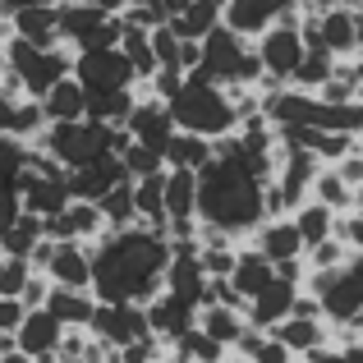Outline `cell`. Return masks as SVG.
Here are the masks:
<instances>
[{"instance_id":"cell-19","label":"cell","mask_w":363,"mask_h":363,"mask_svg":"<svg viewBox=\"0 0 363 363\" xmlns=\"http://www.w3.org/2000/svg\"><path fill=\"white\" fill-rule=\"evenodd\" d=\"M194 327H198V331H207L216 345L230 350L235 340H240V331L248 327V318H244V308H235V303H198Z\"/></svg>"},{"instance_id":"cell-2","label":"cell","mask_w":363,"mask_h":363,"mask_svg":"<svg viewBox=\"0 0 363 363\" xmlns=\"http://www.w3.org/2000/svg\"><path fill=\"white\" fill-rule=\"evenodd\" d=\"M170 120H175V129H194L203 133V138H216V133H230L235 129V111H230V97H225L221 83L203 79L198 69L184 74V83H179V92L166 101Z\"/></svg>"},{"instance_id":"cell-5","label":"cell","mask_w":363,"mask_h":363,"mask_svg":"<svg viewBox=\"0 0 363 363\" xmlns=\"http://www.w3.org/2000/svg\"><path fill=\"white\" fill-rule=\"evenodd\" d=\"M69 74L83 83L88 97H106V92H120V88H133V83H138L116 46H88V51H74V69Z\"/></svg>"},{"instance_id":"cell-17","label":"cell","mask_w":363,"mask_h":363,"mask_svg":"<svg viewBox=\"0 0 363 363\" xmlns=\"http://www.w3.org/2000/svg\"><path fill=\"white\" fill-rule=\"evenodd\" d=\"M299 285L281 281V276H272V281L262 285V290L253 294V299H244V318L253 322V327H272V322H281L285 313H290V299Z\"/></svg>"},{"instance_id":"cell-3","label":"cell","mask_w":363,"mask_h":363,"mask_svg":"<svg viewBox=\"0 0 363 363\" xmlns=\"http://www.w3.org/2000/svg\"><path fill=\"white\" fill-rule=\"evenodd\" d=\"M198 74L221 83V88H230V83H257L262 79V60H257V51H253V37H240L235 28L216 23L212 33H203Z\"/></svg>"},{"instance_id":"cell-32","label":"cell","mask_w":363,"mask_h":363,"mask_svg":"<svg viewBox=\"0 0 363 363\" xmlns=\"http://www.w3.org/2000/svg\"><path fill=\"white\" fill-rule=\"evenodd\" d=\"M46 290H51V276H46V272H28L23 290H18V303H23V308H42Z\"/></svg>"},{"instance_id":"cell-13","label":"cell","mask_w":363,"mask_h":363,"mask_svg":"<svg viewBox=\"0 0 363 363\" xmlns=\"http://www.w3.org/2000/svg\"><path fill=\"white\" fill-rule=\"evenodd\" d=\"M116 179H124V166L116 152H101V157L83 161V166L65 170V184H69V198H101Z\"/></svg>"},{"instance_id":"cell-7","label":"cell","mask_w":363,"mask_h":363,"mask_svg":"<svg viewBox=\"0 0 363 363\" xmlns=\"http://www.w3.org/2000/svg\"><path fill=\"white\" fill-rule=\"evenodd\" d=\"M88 331L106 336L111 345H129V340L147 336L143 303H106V299H97V308H92V318H88Z\"/></svg>"},{"instance_id":"cell-31","label":"cell","mask_w":363,"mask_h":363,"mask_svg":"<svg viewBox=\"0 0 363 363\" xmlns=\"http://www.w3.org/2000/svg\"><path fill=\"white\" fill-rule=\"evenodd\" d=\"M331 230L345 240L350 253H363V207H350V212H336V225Z\"/></svg>"},{"instance_id":"cell-36","label":"cell","mask_w":363,"mask_h":363,"mask_svg":"<svg viewBox=\"0 0 363 363\" xmlns=\"http://www.w3.org/2000/svg\"><path fill=\"white\" fill-rule=\"evenodd\" d=\"M83 5H97V9H106V14H116V9H124V0H83Z\"/></svg>"},{"instance_id":"cell-14","label":"cell","mask_w":363,"mask_h":363,"mask_svg":"<svg viewBox=\"0 0 363 363\" xmlns=\"http://www.w3.org/2000/svg\"><path fill=\"white\" fill-rule=\"evenodd\" d=\"M51 285H69V290H88L92 285V257L83 240H55V253L46 262Z\"/></svg>"},{"instance_id":"cell-12","label":"cell","mask_w":363,"mask_h":363,"mask_svg":"<svg viewBox=\"0 0 363 363\" xmlns=\"http://www.w3.org/2000/svg\"><path fill=\"white\" fill-rule=\"evenodd\" d=\"M267 331H272V336L281 340L294 359H303V354H313V350L331 345V322L327 318H294V313H285V318L272 322Z\"/></svg>"},{"instance_id":"cell-33","label":"cell","mask_w":363,"mask_h":363,"mask_svg":"<svg viewBox=\"0 0 363 363\" xmlns=\"http://www.w3.org/2000/svg\"><path fill=\"white\" fill-rule=\"evenodd\" d=\"M198 60H203V37H179V46H175V65L179 69H198Z\"/></svg>"},{"instance_id":"cell-6","label":"cell","mask_w":363,"mask_h":363,"mask_svg":"<svg viewBox=\"0 0 363 363\" xmlns=\"http://www.w3.org/2000/svg\"><path fill=\"white\" fill-rule=\"evenodd\" d=\"M253 51H257V60H262V69L272 74V79L290 83L294 65H299V55H303V33H299V18H294V14H285V18H276V23H267L262 33L253 37Z\"/></svg>"},{"instance_id":"cell-30","label":"cell","mask_w":363,"mask_h":363,"mask_svg":"<svg viewBox=\"0 0 363 363\" xmlns=\"http://www.w3.org/2000/svg\"><path fill=\"white\" fill-rule=\"evenodd\" d=\"M28 257L23 253H0V294H18L23 290V281H28Z\"/></svg>"},{"instance_id":"cell-15","label":"cell","mask_w":363,"mask_h":363,"mask_svg":"<svg viewBox=\"0 0 363 363\" xmlns=\"http://www.w3.org/2000/svg\"><path fill=\"white\" fill-rule=\"evenodd\" d=\"M194 303L189 299H175L170 290H157L147 303H143V318H147V331L152 336H161V340H170V336H179L184 327H194Z\"/></svg>"},{"instance_id":"cell-23","label":"cell","mask_w":363,"mask_h":363,"mask_svg":"<svg viewBox=\"0 0 363 363\" xmlns=\"http://www.w3.org/2000/svg\"><path fill=\"white\" fill-rule=\"evenodd\" d=\"M37 101H42L46 120H79L83 111H88V92H83V83L74 79V74L55 79V83H51V88H46Z\"/></svg>"},{"instance_id":"cell-16","label":"cell","mask_w":363,"mask_h":363,"mask_svg":"<svg viewBox=\"0 0 363 363\" xmlns=\"http://www.w3.org/2000/svg\"><path fill=\"white\" fill-rule=\"evenodd\" d=\"M5 23H9V33L23 37L28 46H65L60 42V28H55V0H51V5L18 9V14H9Z\"/></svg>"},{"instance_id":"cell-11","label":"cell","mask_w":363,"mask_h":363,"mask_svg":"<svg viewBox=\"0 0 363 363\" xmlns=\"http://www.w3.org/2000/svg\"><path fill=\"white\" fill-rule=\"evenodd\" d=\"M248 244H253L272 267L285 262V257H299L303 253V240H299V230H294L290 216H262V221L248 230Z\"/></svg>"},{"instance_id":"cell-29","label":"cell","mask_w":363,"mask_h":363,"mask_svg":"<svg viewBox=\"0 0 363 363\" xmlns=\"http://www.w3.org/2000/svg\"><path fill=\"white\" fill-rule=\"evenodd\" d=\"M120 157V166H124V175L129 179H138V175H152V170H161L166 161H161V152L157 147H147V143H138V138H129L124 147L116 152Z\"/></svg>"},{"instance_id":"cell-4","label":"cell","mask_w":363,"mask_h":363,"mask_svg":"<svg viewBox=\"0 0 363 363\" xmlns=\"http://www.w3.org/2000/svg\"><path fill=\"white\" fill-rule=\"evenodd\" d=\"M55 28H60V42L69 51H88V46H116L124 18L120 9L106 14V9L83 5V0H55Z\"/></svg>"},{"instance_id":"cell-18","label":"cell","mask_w":363,"mask_h":363,"mask_svg":"<svg viewBox=\"0 0 363 363\" xmlns=\"http://www.w3.org/2000/svg\"><path fill=\"white\" fill-rule=\"evenodd\" d=\"M42 308L51 313L60 327H88L92 308H97V294L92 290H69V285H51L42 299Z\"/></svg>"},{"instance_id":"cell-38","label":"cell","mask_w":363,"mask_h":363,"mask_svg":"<svg viewBox=\"0 0 363 363\" xmlns=\"http://www.w3.org/2000/svg\"><path fill=\"white\" fill-rule=\"evenodd\" d=\"M354 97H359V101H363V79H359V88H354Z\"/></svg>"},{"instance_id":"cell-27","label":"cell","mask_w":363,"mask_h":363,"mask_svg":"<svg viewBox=\"0 0 363 363\" xmlns=\"http://www.w3.org/2000/svg\"><path fill=\"white\" fill-rule=\"evenodd\" d=\"M92 203L101 207V216H106V230H120V225L138 221V212H133V179L129 175L116 179V184H111L101 198H92Z\"/></svg>"},{"instance_id":"cell-28","label":"cell","mask_w":363,"mask_h":363,"mask_svg":"<svg viewBox=\"0 0 363 363\" xmlns=\"http://www.w3.org/2000/svg\"><path fill=\"white\" fill-rule=\"evenodd\" d=\"M42 129H46V111H42V101H37V97H14V101H9L5 133H14L18 143H33Z\"/></svg>"},{"instance_id":"cell-35","label":"cell","mask_w":363,"mask_h":363,"mask_svg":"<svg viewBox=\"0 0 363 363\" xmlns=\"http://www.w3.org/2000/svg\"><path fill=\"white\" fill-rule=\"evenodd\" d=\"M23 354H18V340L14 331H0V363H18Z\"/></svg>"},{"instance_id":"cell-9","label":"cell","mask_w":363,"mask_h":363,"mask_svg":"<svg viewBox=\"0 0 363 363\" xmlns=\"http://www.w3.org/2000/svg\"><path fill=\"white\" fill-rule=\"evenodd\" d=\"M294 9H299V0H225L221 23L235 28L240 37H257L267 23H276V18L294 14Z\"/></svg>"},{"instance_id":"cell-37","label":"cell","mask_w":363,"mask_h":363,"mask_svg":"<svg viewBox=\"0 0 363 363\" xmlns=\"http://www.w3.org/2000/svg\"><path fill=\"white\" fill-rule=\"evenodd\" d=\"M354 207H363V175L354 179Z\"/></svg>"},{"instance_id":"cell-24","label":"cell","mask_w":363,"mask_h":363,"mask_svg":"<svg viewBox=\"0 0 363 363\" xmlns=\"http://www.w3.org/2000/svg\"><path fill=\"white\" fill-rule=\"evenodd\" d=\"M166 359H184V363H212V359H230V350L225 345H216L207 331H198V327H184L179 336H170L166 340Z\"/></svg>"},{"instance_id":"cell-39","label":"cell","mask_w":363,"mask_h":363,"mask_svg":"<svg viewBox=\"0 0 363 363\" xmlns=\"http://www.w3.org/2000/svg\"><path fill=\"white\" fill-rule=\"evenodd\" d=\"M359 138H363V133H359Z\"/></svg>"},{"instance_id":"cell-22","label":"cell","mask_w":363,"mask_h":363,"mask_svg":"<svg viewBox=\"0 0 363 363\" xmlns=\"http://www.w3.org/2000/svg\"><path fill=\"white\" fill-rule=\"evenodd\" d=\"M221 9H225V0H184L175 14H166V23L175 37H203L221 23Z\"/></svg>"},{"instance_id":"cell-10","label":"cell","mask_w":363,"mask_h":363,"mask_svg":"<svg viewBox=\"0 0 363 363\" xmlns=\"http://www.w3.org/2000/svg\"><path fill=\"white\" fill-rule=\"evenodd\" d=\"M60 331L65 327L46 308H23V322L14 327L18 354H23V359H37V363H51L55 359V345H60Z\"/></svg>"},{"instance_id":"cell-20","label":"cell","mask_w":363,"mask_h":363,"mask_svg":"<svg viewBox=\"0 0 363 363\" xmlns=\"http://www.w3.org/2000/svg\"><path fill=\"white\" fill-rule=\"evenodd\" d=\"M318 42L331 55H354L359 37H354V5H331L318 14Z\"/></svg>"},{"instance_id":"cell-34","label":"cell","mask_w":363,"mask_h":363,"mask_svg":"<svg viewBox=\"0 0 363 363\" xmlns=\"http://www.w3.org/2000/svg\"><path fill=\"white\" fill-rule=\"evenodd\" d=\"M18 322H23V303H18V294H0V331H14Z\"/></svg>"},{"instance_id":"cell-26","label":"cell","mask_w":363,"mask_h":363,"mask_svg":"<svg viewBox=\"0 0 363 363\" xmlns=\"http://www.w3.org/2000/svg\"><path fill=\"white\" fill-rule=\"evenodd\" d=\"M308 198H318V203L331 207V212H350V207H354V189L340 179V170L331 166V161L318 166V175H313V184H308Z\"/></svg>"},{"instance_id":"cell-8","label":"cell","mask_w":363,"mask_h":363,"mask_svg":"<svg viewBox=\"0 0 363 363\" xmlns=\"http://www.w3.org/2000/svg\"><path fill=\"white\" fill-rule=\"evenodd\" d=\"M124 133L161 152V147H166V138L175 133V120H170L166 101H157L147 88H143V92H138V101H133V111L124 116Z\"/></svg>"},{"instance_id":"cell-1","label":"cell","mask_w":363,"mask_h":363,"mask_svg":"<svg viewBox=\"0 0 363 363\" xmlns=\"http://www.w3.org/2000/svg\"><path fill=\"white\" fill-rule=\"evenodd\" d=\"M92 285L88 290L106 303H147L161 290V272L170 262V244L161 230L133 221L120 230H101L88 240Z\"/></svg>"},{"instance_id":"cell-21","label":"cell","mask_w":363,"mask_h":363,"mask_svg":"<svg viewBox=\"0 0 363 363\" xmlns=\"http://www.w3.org/2000/svg\"><path fill=\"white\" fill-rule=\"evenodd\" d=\"M272 276H276V267L267 262L253 244H240V248H235V267H230V276H225V281L235 285V294H240V299H253V294L262 290Z\"/></svg>"},{"instance_id":"cell-25","label":"cell","mask_w":363,"mask_h":363,"mask_svg":"<svg viewBox=\"0 0 363 363\" xmlns=\"http://www.w3.org/2000/svg\"><path fill=\"white\" fill-rule=\"evenodd\" d=\"M207 157H212V138H203V133H194V129H175L166 138V147H161V161H166V166L198 170Z\"/></svg>"}]
</instances>
